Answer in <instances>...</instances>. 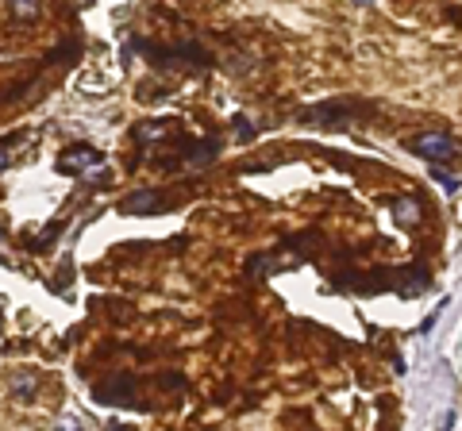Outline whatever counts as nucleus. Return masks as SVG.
Segmentation results:
<instances>
[{"instance_id":"f257e3e1","label":"nucleus","mask_w":462,"mask_h":431,"mask_svg":"<svg viewBox=\"0 0 462 431\" xmlns=\"http://www.w3.org/2000/svg\"><path fill=\"white\" fill-rule=\"evenodd\" d=\"M96 401L101 404H139V378L135 373H112L108 381H101V385L93 389Z\"/></svg>"},{"instance_id":"f03ea898","label":"nucleus","mask_w":462,"mask_h":431,"mask_svg":"<svg viewBox=\"0 0 462 431\" xmlns=\"http://www.w3.org/2000/svg\"><path fill=\"white\" fill-rule=\"evenodd\" d=\"M408 150L416 158H427V162H447L455 158V139L451 135H439V131H427V135H416L408 143Z\"/></svg>"},{"instance_id":"7ed1b4c3","label":"nucleus","mask_w":462,"mask_h":431,"mask_svg":"<svg viewBox=\"0 0 462 431\" xmlns=\"http://www.w3.org/2000/svg\"><path fill=\"white\" fill-rule=\"evenodd\" d=\"M354 112V101H327L316 104V108H304L301 112V124H327V127H339L346 124V116Z\"/></svg>"},{"instance_id":"20e7f679","label":"nucleus","mask_w":462,"mask_h":431,"mask_svg":"<svg viewBox=\"0 0 462 431\" xmlns=\"http://www.w3.org/2000/svg\"><path fill=\"white\" fill-rule=\"evenodd\" d=\"M101 162H104V150H96V146H89V143H73V146H65V154L58 158V169H62V174H81V169L101 166Z\"/></svg>"},{"instance_id":"39448f33","label":"nucleus","mask_w":462,"mask_h":431,"mask_svg":"<svg viewBox=\"0 0 462 431\" xmlns=\"http://www.w3.org/2000/svg\"><path fill=\"white\" fill-rule=\"evenodd\" d=\"M162 205H166V193L139 189V193H131V197L120 200V212L123 216H154V212H162Z\"/></svg>"},{"instance_id":"423d86ee","label":"nucleus","mask_w":462,"mask_h":431,"mask_svg":"<svg viewBox=\"0 0 462 431\" xmlns=\"http://www.w3.org/2000/svg\"><path fill=\"white\" fill-rule=\"evenodd\" d=\"M35 389H39V378H35V373H20V378L12 381V397H15V401H31V397H35Z\"/></svg>"},{"instance_id":"0eeeda50","label":"nucleus","mask_w":462,"mask_h":431,"mask_svg":"<svg viewBox=\"0 0 462 431\" xmlns=\"http://www.w3.org/2000/svg\"><path fill=\"white\" fill-rule=\"evenodd\" d=\"M432 177L439 181L443 193H458V177L455 174H447V169H432Z\"/></svg>"},{"instance_id":"6e6552de","label":"nucleus","mask_w":462,"mask_h":431,"mask_svg":"<svg viewBox=\"0 0 462 431\" xmlns=\"http://www.w3.org/2000/svg\"><path fill=\"white\" fill-rule=\"evenodd\" d=\"M416 216H420V212H416V205H412V200H397V219H401L404 227H408Z\"/></svg>"},{"instance_id":"1a4fd4ad","label":"nucleus","mask_w":462,"mask_h":431,"mask_svg":"<svg viewBox=\"0 0 462 431\" xmlns=\"http://www.w3.org/2000/svg\"><path fill=\"white\" fill-rule=\"evenodd\" d=\"M58 231H62V224H51V227H46V231L39 235L35 243H31V250H43V247H51V239H58Z\"/></svg>"},{"instance_id":"9d476101","label":"nucleus","mask_w":462,"mask_h":431,"mask_svg":"<svg viewBox=\"0 0 462 431\" xmlns=\"http://www.w3.org/2000/svg\"><path fill=\"white\" fill-rule=\"evenodd\" d=\"M235 131H239V139H243V143L254 139V127L246 124V116H235Z\"/></svg>"},{"instance_id":"9b49d317","label":"nucleus","mask_w":462,"mask_h":431,"mask_svg":"<svg viewBox=\"0 0 462 431\" xmlns=\"http://www.w3.org/2000/svg\"><path fill=\"white\" fill-rule=\"evenodd\" d=\"M8 12L20 15V20H31V15H39V4H12Z\"/></svg>"},{"instance_id":"f8f14e48","label":"nucleus","mask_w":462,"mask_h":431,"mask_svg":"<svg viewBox=\"0 0 462 431\" xmlns=\"http://www.w3.org/2000/svg\"><path fill=\"white\" fill-rule=\"evenodd\" d=\"M15 143V135H8V139H0V174L8 169V146Z\"/></svg>"},{"instance_id":"ddd939ff","label":"nucleus","mask_w":462,"mask_h":431,"mask_svg":"<svg viewBox=\"0 0 462 431\" xmlns=\"http://www.w3.org/2000/svg\"><path fill=\"white\" fill-rule=\"evenodd\" d=\"M58 431H85V424H81V420H62V427H58Z\"/></svg>"},{"instance_id":"4468645a","label":"nucleus","mask_w":462,"mask_h":431,"mask_svg":"<svg viewBox=\"0 0 462 431\" xmlns=\"http://www.w3.org/2000/svg\"><path fill=\"white\" fill-rule=\"evenodd\" d=\"M0 243H4V227H0Z\"/></svg>"}]
</instances>
